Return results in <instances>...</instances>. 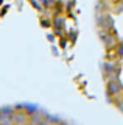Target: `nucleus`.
Returning <instances> with one entry per match:
<instances>
[{
	"mask_svg": "<svg viewBox=\"0 0 123 125\" xmlns=\"http://www.w3.org/2000/svg\"><path fill=\"white\" fill-rule=\"evenodd\" d=\"M22 125H24V124H22Z\"/></svg>",
	"mask_w": 123,
	"mask_h": 125,
	"instance_id": "7ed1b4c3",
	"label": "nucleus"
},
{
	"mask_svg": "<svg viewBox=\"0 0 123 125\" xmlns=\"http://www.w3.org/2000/svg\"><path fill=\"white\" fill-rule=\"evenodd\" d=\"M118 89H120V88H118L117 83H114V81L109 84V91H111V92H114V94H115V92H118Z\"/></svg>",
	"mask_w": 123,
	"mask_h": 125,
	"instance_id": "f03ea898",
	"label": "nucleus"
},
{
	"mask_svg": "<svg viewBox=\"0 0 123 125\" xmlns=\"http://www.w3.org/2000/svg\"><path fill=\"white\" fill-rule=\"evenodd\" d=\"M0 125H2V124H0Z\"/></svg>",
	"mask_w": 123,
	"mask_h": 125,
	"instance_id": "20e7f679",
	"label": "nucleus"
},
{
	"mask_svg": "<svg viewBox=\"0 0 123 125\" xmlns=\"http://www.w3.org/2000/svg\"><path fill=\"white\" fill-rule=\"evenodd\" d=\"M26 120V116L25 114H14V122L19 124V125H22Z\"/></svg>",
	"mask_w": 123,
	"mask_h": 125,
	"instance_id": "f257e3e1",
	"label": "nucleus"
}]
</instances>
